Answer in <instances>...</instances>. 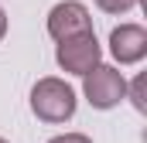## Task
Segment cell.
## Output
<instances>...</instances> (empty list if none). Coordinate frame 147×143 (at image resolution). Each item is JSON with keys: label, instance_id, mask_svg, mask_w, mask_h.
Listing matches in <instances>:
<instances>
[{"label": "cell", "instance_id": "obj_2", "mask_svg": "<svg viewBox=\"0 0 147 143\" xmlns=\"http://www.w3.org/2000/svg\"><path fill=\"white\" fill-rule=\"evenodd\" d=\"M82 96L92 109H116L127 99V78L113 65H96L92 72L82 75Z\"/></svg>", "mask_w": 147, "mask_h": 143}, {"label": "cell", "instance_id": "obj_3", "mask_svg": "<svg viewBox=\"0 0 147 143\" xmlns=\"http://www.w3.org/2000/svg\"><path fill=\"white\" fill-rule=\"evenodd\" d=\"M103 58V48L96 41V31L92 34H79V37H69V41H58L55 48V61L58 68L69 72V75H86L99 65Z\"/></svg>", "mask_w": 147, "mask_h": 143}, {"label": "cell", "instance_id": "obj_5", "mask_svg": "<svg viewBox=\"0 0 147 143\" xmlns=\"http://www.w3.org/2000/svg\"><path fill=\"white\" fill-rule=\"evenodd\" d=\"M110 55L120 65H137L147 58V27L144 24H120L110 31Z\"/></svg>", "mask_w": 147, "mask_h": 143}, {"label": "cell", "instance_id": "obj_10", "mask_svg": "<svg viewBox=\"0 0 147 143\" xmlns=\"http://www.w3.org/2000/svg\"><path fill=\"white\" fill-rule=\"evenodd\" d=\"M0 143H10V140H3V136H0Z\"/></svg>", "mask_w": 147, "mask_h": 143}, {"label": "cell", "instance_id": "obj_1", "mask_svg": "<svg viewBox=\"0 0 147 143\" xmlns=\"http://www.w3.org/2000/svg\"><path fill=\"white\" fill-rule=\"evenodd\" d=\"M75 106H79L75 89L65 78L45 75V78H38L34 89H31V112H34L41 123H51V126L69 123L75 116Z\"/></svg>", "mask_w": 147, "mask_h": 143}, {"label": "cell", "instance_id": "obj_6", "mask_svg": "<svg viewBox=\"0 0 147 143\" xmlns=\"http://www.w3.org/2000/svg\"><path fill=\"white\" fill-rule=\"evenodd\" d=\"M127 96H130V102L137 112H147V102H144V75H137L134 82H127Z\"/></svg>", "mask_w": 147, "mask_h": 143}, {"label": "cell", "instance_id": "obj_9", "mask_svg": "<svg viewBox=\"0 0 147 143\" xmlns=\"http://www.w3.org/2000/svg\"><path fill=\"white\" fill-rule=\"evenodd\" d=\"M3 34H7V14H3V7H0V41H3Z\"/></svg>", "mask_w": 147, "mask_h": 143}, {"label": "cell", "instance_id": "obj_4", "mask_svg": "<svg viewBox=\"0 0 147 143\" xmlns=\"http://www.w3.org/2000/svg\"><path fill=\"white\" fill-rule=\"evenodd\" d=\"M48 34L55 41H69L79 34H92V17L89 7L79 0H62L48 10Z\"/></svg>", "mask_w": 147, "mask_h": 143}, {"label": "cell", "instance_id": "obj_7", "mask_svg": "<svg viewBox=\"0 0 147 143\" xmlns=\"http://www.w3.org/2000/svg\"><path fill=\"white\" fill-rule=\"evenodd\" d=\"M96 7L106 10V14H127V10L137 7V0H96Z\"/></svg>", "mask_w": 147, "mask_h": 143}, {"label": "cell", "instance_id": "obj_8", "mask_svg": "<svg viewBox=\"0 0 147 143\" xmlns=\"http://www.w3.org/2000/svg\"><path fill=\"white\" fill-rule=\"evenodd\" d=\"M48 143H92L86 133H58V136H51Z\"/></svg>", "mask_w": 147, "mask_h": 143}]
</instances>
